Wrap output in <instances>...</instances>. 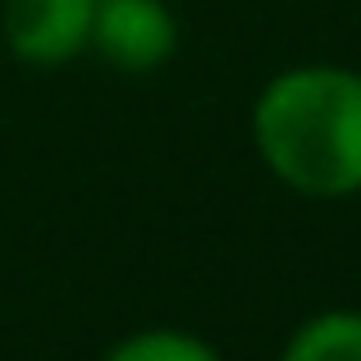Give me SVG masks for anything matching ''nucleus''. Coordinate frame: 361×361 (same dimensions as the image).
Instances as JSON below:
<instances>
[{
    "label": "nucleus",
    "mask_w": 361,
    "mask_h": 361,
    "mask_svg": "<svg viewBox=\"0 0 361 361\" xmlns=\"http://www.w3.org/2000/svg\"><path fill=\"white\" fill-rule=\"evenodd\" d=\"M279 361H361V307L311 311L283 338Z\"/></svg>",
    "instance_id": "nucleus-4"
},
{
    "label": "nucleus",
    "mask_w": 361,
    "mask_h": 361,
    "mask_svg": "<svg viewBox=\"0 0 361 361\" xmlns=\"http://www.w3.org/2000/svg\"><path fill=\"white\" fill-rule=\"evenodd\" d=\"M256 160L279 188L307 202L361 192V73L307 60L270 73L247 110Z\"/></svg>",
    "instance_id": "nucleus-1"
},
{
    "label": "nucleus",
    "mask_w": 361,
    "mask_h": 361,
    "mask_svg": "<svg viewBox=\"0 0 361 361\" xmlns=\"http://www.w3.org/2000/svg\"><path fill=\"white\" fill-rule=\"evenodd\" d=\"M183 23L169 0H97L92 55L123 78H151L178 55Z\"/></svg>",
    "instance_id": "nucleus-2"
},
{
    "label": "nucleus",
    "mask_w": 361,
    "mask_h": 361,
    "mask_svg": "<svg viewBox=\"0 0 361 361\" xmlns=\"http://www.w3.org/2000/svg\"><path fill=\"white\" fill-rule=\"evenodd\" d=\"M101 361H224V353L183 325H142L115 338Z\"/></svg>",
    "instance_id": "nucleus-5"
},
{
    "label": "nucleus",
    "mask_w": 361,
    "mask_h": 361,
    "mask_svg": "<svg viewBox=\"0 0 361 361\" xmlns=\"http://www.w3.org/2000/svg\"><path fill=\"white\" fill-rule=\"evenodd\" d=\"M97 0H5L0 37L23 69H64L92 51Z\"/></svg>",
    "instance_id": "nucleus-3"
}]
</instances>
